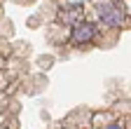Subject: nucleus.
<instances>
[{"mask_svg": "<svg viewBox=\"0 0 131 129\" xmlns=\"http://www.w3.org/2000/svg\"><path fill=\"white\" fill-rule=\"evenodd\" d=\"M94 26L91 24H77L75 28H73V40L75 42H89L91 38H94Z\"/></svg>", "mask_w": 131, "mask_h": 129, "instance_id": "nucleus-1", "label": "nucleus"}, {"mask_svg": "<svg viewBox=\"0 0 131 129\" xmlns=\"http://www.w3.org/2000/svg\"><path fill=\"white\" fill-rule=\"evenodd\" d=\"M101 21L105 26H119L124 21V14L119 9H105V12H101Z\"/></svg>", "mask_w": 131, "mask_h": 129, "instance_id": "nucleus-2", "label": "nucleus"}, {"mask_svg": "<svg viewBox=\"0 0 131 129\" xmlns=\"http://www.w3.org/2000/svg\"><path fill=\"white\" fill-rule=\"evenodd\" d=\"M108 129H122V127H119V124H110Z\"/></svg>", "mask_w": 131, "mask_h": 129, "instance_id": "nucleus-3", "label": "nucleus"}]
</instances>
